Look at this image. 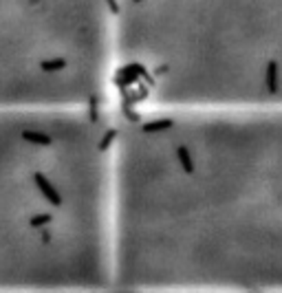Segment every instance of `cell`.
Returning a JSON list of instances; mask_svg holds the SVG:
<instances>
[{"label": "cell", "mask_w": 282, "mask_h": 293, "mask_svg": "<svg viewBox=\"0 0 282 293\" xmlns=\"http://www.w3.org/2000/svg\"><path fill=\"white\" fill-rule=\"evenodd\" d=\"M66 66V60L64 57H55V60H42L40 62V69L44 73H55V71H62Z\"/></svg>", "instance_id": "5"}, {"label": "cell", "mask_w": 282, "mask_h": 293, "mask_svg": "<svg viewBox=\"0 0 282 293\" xmlns=\"http://www.w3.org/2000/svg\"><path fill=\"white\" fill-rule=\"evenodd\" d=\"M177 159H179L181 168H183L187 174H192V172H194V161L190 157V150H187L185 145H179V148H177Z\"/></svg>", "instance_id": "4"}, {"label": "cell", "mask_w": 282, "mask_h": 293, "mask_svg": "<svg viewBox=\"0 0 282 293\" xmlns=\"http://www.w3.org/2000/svg\"><path fill=\"white\" fill-rule=\"evenodd\" d=\"M117 139V130L115 128H110V130H106V135L102 137V141H99V150L102 152H106L112 145V141Z\"/></svg>", "instance_id": "6"}, {"label": "cell", "mask_w": 282, "mask_h": 293, "mask_svg": "<svg viewBox=\"0 0 282 293\" xmlns=\"http://www.w3.org/2000/svg\"><path fill=\"white\" fill-rule=\"evenodd\" d=\"M33 183L38 185L40 192H42L44 198H46V201H49L51 205H55V208H60V205H62V196H60V192L53 188V183L42 174V172H33Z\"/></svg>", "instance_id": "1"}, {"label": "cell", "mask_w": 282, "mask_h": 293, "mask_svg": "<svg viewBox=\"0 0 282 293\" xmlns=\"http://www.w3.org/2000/svg\"><path fill=\"white\" fill-rule=\"evenodd\" d=\"M42 241H44V243L51 241V234H49V231H42Z\"/></svg>", "instance_id": "10"}, {"label": "cell", "mask_w": 282, "mask_h": 293, "mask_svg": "<svg viewBox=\"0 0 282 293\" xmlns=\"http://www.w3.org/2000/svg\"><path fill=\"white\" fill-rule=\"evenodd\" d=\"M51 221H53L51 214H36L29 221V225H31V227H42V225H49Z\"/></svg>", "instance_id": "7"}, {"label": "cell", "mask_w": 282, "mask_h": 293, "mask_svg": "<svg viewBox=\"0 0 282 293\" xmlns=\"http://www.w3.org/2000/svg\"><path fill=\"white\" fill-rule=\"evenodd\" d=\"M172 126H174L172 119H154V122H148V124L141 126V130L150 135V132H163V130H170Z\"/></svg>", "instance_id": "2"}, {"label": "cell", "mask_w": 282, "mask_h": 293, "mask_svg": "<svg viewBox=\"0 0 282 293\" xmlns=\"http://www.w3.org/2000/svg\"><path fill=\"white\" fill-rule=\"evenodd\" d=\"M132 3H141V0H132Z\"/></svg>", "instance_id": "11"}, {"label": "cell", "mask_w": 282, "mask_h": 293, "mask_svg": "<svg viewBox=\"0 0 282 293\" xmlns=\"http://www.w3.org/2000/svg\"><path fill=\"white\" fill-rule=\"evenodd\" d=\"M22 139L29 143H36V145H51V137L44 135V132H38V130H24L22 132Z\"/></svg>", "instance_id": "3"}, {"label": "cell", "mask_w": 282, "mask_h": 293, "mask_svg": "<svg viewBox=\"0 0 282 293\" xmlns=\"http://www.w3.org/2000/svg\"><path fill=\"white\" fill-rule=\"evenodd\" d=\"M89 115H91V122L95 124V122H97V97H91V110H89Z\"/></svg>", "instance_id": "8"}, {"label": "cell", "mask_w": 282, "mask_h": 293, "mask_svg": "<svg viewBox=\"0 0 282 293\" xmlns=\"http://www.w3.org/2000/svg\"><path fill=\"white\" fill-rule=\"evenodd\" d=\"M106 5H108L110 13H119V3H117V0H106Z\"/></svg>", "instance_id": "9"}]
</instances>
